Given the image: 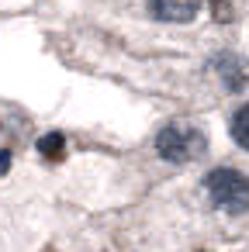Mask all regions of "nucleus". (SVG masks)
<instances>
[{"label": "nucleus", "mask_w": 249, "mask_h": 252, "mask_svg": "<svg viewBox=\"0 0 249 252\" xmlns=\"http://www.w3.org/2000/svg\"><path fill=\"white\" fill-rule=\"evenodd\" d=\"M204 190L211 197V204L225 214H246L249 211V176L232 169V166H218L204 176Z\"/></svg>", "instance_id": "f257e3e1"}, {"label": "nucleus", "mask_w": 249, "mask_h": 252, "mask_svg": "<svg viewBox=\"0 0 249 252\" xmlns=\"http://www.w3.org/2000/svg\"><path fill=\"white\" fill-rule=\"evenodd\" d=\"M204 149H208L204 135L197 128H190V125H163L156 131V152L166 162H177V166L194 162V159L204 156Z\"/></svg>", "instance_id": "f03ea898"}, {"label": "nucleus", "mask_w": 249, "mask_h": 252, "mask_svg": "<svg viewBox=\"0 0 249 252\" xmlns=\"http://www.w3.org/2000/svg\"><path fill=\"white\" fill-rule=\"evenodd\" d=\"M145 4H149L152 18L170 21V25H187L201 11V0H145Z\"/></svg>", "instance_id": "7ed1b4c3"}, {"label": "nucleus", "mask_w": 249, "mask_h": 252, "mask_svg": "<svg viewBox=\"0 0 249 252\" xmlns=\"http://www.w3.org/2000/svg\"><path fill=\"white\" fill-rule=\"evenodd\" d=\"M214 69L225 80V90H242L246 87V63L235 52H218L214 56Z\"/></svg>", "instance_id": "20e7f679"}, {"label": "nucleus", "mask_w": 249, "mask_h": 252, "mask_svg": "<svg viewBox=\"0 0 249 252\" xmlns=\"http://www.w3.org/2000/svg\"><path fill=\"white\" fill-rule=\"evenodd\" d=\"M228 131H232V142H235L239 149H246V152H249V104H242V107L232 114Z\"/></svg>", "instance_id": "39448f33"}, {"label": "nucleus", "mask_w": 249, "mask_h": 252, "mask_svg": "<svg viewBox=\"0 0 249 252\" xmlns=\"http://www.w3.org/2000/svg\"><path fill=\"white\" fill-rule=\"evenodd\" d=\"M38 156H42L45 162H56V159H63V156H66V135H59V131H49V135H42V138H38Z\"/></svg>", "instance_id": "423d86ee"}, {"label": "nucleus", "mask_w": 249, "mask_h": 252, "mask_svg": "<svg viewBox=\"0 0 249 252\" xmlns=\"http://www.w3.org/2000/svg\"><path fill=\"white\" fill-rule=\"evenodd\" d=\"M211 4H214V18L218 21H228L232 18V4H228V0H211Z\"/></svg>", "instance_id": "0eeeda50"}, {"label": "nucleus", "mask_w": 249, "mask_h": 252, "mask_svg": "<svg viewBox=\"0 0 249 252\" xmlns=\"http://www.w3.org/2000/svg\"><path fill=\"white\" fill-rule=\"evenodd\" d=\"M11 169V152H0V176Z\"/></svg>", "instance_id": "6e6552de"}]
</instances>
